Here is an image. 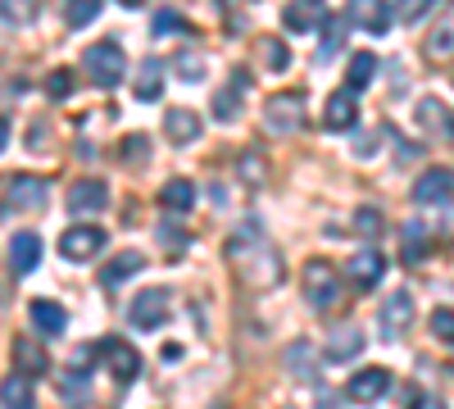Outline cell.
Here are the masks:
<instances>
[{"label": "cell", "instance_id": "obj_37", "mask_svg": "<svg viewBox=\"0 0 454 409\" xmlns=\"http://www.w3.org/2000/svg\"><path fill=\"white\" fill-rule=\"evenodd\" d=\"M145 155H150V141H145L141 132H132V137L123 141V164H132V169H141V164H145Z\"/></svg>", "mask_w": 454, "mask_h": 409}, {"label": "cell", "instance_id": "obj_19", "mask_svg": "<svg viewBox=\"0 0 454 409\" xmlns=\"http://www.w3.org/2000/svg\"><path fill=\"white\" fill-rule=\"evenodd\" d=\"M355 119H359L355 91L340 87L336 96H327V109H323V123H327V132H350V128H355Z\"/></svg>", "mask_w": 454, "mask_h": 409}, {"label": "cell", "instance_id": "obj_39", "mask_svg": "<svg viewBox=\"0 0 454 409\" xmlns=\"http://www.w3.org/2000/svg\"><path fill=\"white\" fill-rule=\"evenodd\" d=\"M241 182H246V187H259V182H263V160H259V151H246V155H241Z\"/></svg>", "mask_w": 454, "mask_h": 409}, {"label": "cell", "instance_id": "obj_44", "mask_svg": "<svg viewBox=\"0 0 454 409\" xmlns=\"http://www.w3.org/2000/svg\"><path fill=\"white\" fill-rule=\"evenodd\" d=\"M318 409H340V400H336L332 387H318Z\"/></svg>", "mask_w": 454, "mask_h": 409}, {"label": "cell", "instance_id": "obj_30", "mask_svg": "<svg viewBox=\"0 0 454 409\" xmlns=\"http://www.w3.org/2000/svg\"><path fill=\"white\" fill-rule=\"evenodd\" d=\"M105 0H64V23L68 28H87L91 19H100Z\"/></svg>", "mask_w": 454, "mask_h": 409}, {"label": "cell", "instance_id": "obj_25", "mask_svg": "<svg viewBox=\"0 0 454 409\" xmlns=\"http://www.w3.org/2000/svg\"><path fill=\"white\" fill-rule=\"evenodd\" d=\"M14 368L23 378H42V374H51V359H46V350L42 346H32V342H14Z\"/></svg>", "mask_w": 454, "mask_h": 409}, {"label": "cell", "instance_id": "obj_21", "mask_svg": "<svg viewBox=\"0 0 454 409\" xmlns=\"http://www.w3.org/2000/svg\"><path fill=\"white\" fill-rule=\"evenodd\" d=\"M141 264H145V255H141V250H123V255H114L109 264L100 269V287H105V291L123 287L132 273H141Z\"/></svg>", "mask_w": 454, "mask_h": 409}, {"label": "cell", "instance_id": "obj_36", "mask_svg": "<svg viewBox=\"0 0 454 409\" xmlns=\"http://www.w3.org/2000/svg\"><path fill=\"white\" fill-rule=\"evenodd\" d=\"M150 32H155V36H173V32H186V19H182L177 10H160V14H155V23H150Z\"/></svg>", "mask_w": 454, "mask_h": 409}, {"label": "cell", "instance_id": "obj_22", "mask_svg": "<svg viewBox=\"0 0 454 409\" xmlns=\"http://www.w3.org/2000/svg\"><path fill=\"white\" fill-rule=\"evenodd\" d=\"M427 59H436V64H445V59H454V5L441 14V23L427 32Z\"/></svg>", "mask_w": 454, "mask_h": 409}, {"label": "cell", "instance_id": "obj_17", "mask_svg": "<svg viewBox=\"0 0 454 409\" xmlns=\"http://www.w3.org/2000/svg\"><path fill=\"white\" fill-rule=\"evenodd\" d=\"M109 205V187L100 177H82V182H73V192H68V209L73 214H100Z\"/></svg>", "mask_w": 454, "mask_h": 409}, {"label": "cell", "instance_id": "obj_40", "mask_svg": "<svg viewBox=\"0 0 454 409\" xmlns=\"http://www.w3.org/2000/svg\"><path fill=\"white\" fill-rule=\"evenodd\" d=\"M68 91H73V73H68V68H55L51 78H46V96H51V100H64Z\"/></svg>", "mask_w": 454, "mask_h": 409}, {"label": "cell", "instance_id": "obj_45", "mask_svg": "<svg viewBox=\"0 0 454 409\" xmlns=\"http://www.w3.org/2000/svg\"><path fill=\"white\" fill-rule=\"evenodd\" d=\"M160 241H168V246H182L186 237H182V228H164V223H160Z\"/></svg>", "mask_w": 454, "mask_h": 409}, {"label": "cell", "instance_id": "obj_6", "mask_svg": "<svg viewBox=\"0 0 454 409\" xmlns=\"http://www.w3.org/2000/svg\"><path fill=\"white\" fill-rule=\"evenodd\" d=\"M105 232L100 228H91V223H78V228H68L64 237H59V255L64 259H73V264H87V259H96L100 250H105Z\"/></svg>", "mask_w": 454, "mask_h": 409}, {"label": "cell", "instance_id": "obj_46", "mask_svg": "<svg viewBox=\"0 0 454 409\" xmlns=\"http://www.w3.org/2000/svg\"><path fill=\"white\" fill-rule=\"evenodd\" d=\"M413 409H445V405H441L436 396H423V400H419V405H413Z\"/></svg>", "mask_w": 454, "mask_h": 409}, {"label": "cell", "instance_id": "obj_11", "mask_svg": "<svg viewBox=\"0 0 454 409\" xmlns=\"http://www.w3.org/2000/svg\"><path fill=\"white\" fill-rule=\"evenodd\" d=\"M391 374H387V368H359V374L346 382V396L350 400H359V405H372V400H382L387 391H391Z\"/></svg>", "mask_w": 454, "mask_h": 409}, {"label": "cell", "instance_id": "obj_43", "mask_svg": "<svg viewBox=\"0 0 454 409\" xmlns=\"http://www.w3.org/2000/svg\"><path fill=\"white\" fill-rule=\"evenodd\" d=\"M355 228H359L364 237L382 232V214H377V209H359V214H355Z\"/></svg>", "mask_w": 454, "mask_h": 409}, {"label": "cell", "instance_id": "obj_3", "mask_svg": "<svg viewBox=\"0 0 454 409\" xmlns=\"http://www.w3.org/2000/svg\"><path fill=\"white\" fill-rule=\"evenodd\" d=\"M263 128L282 132V137L305 128V100H300V91H282V96H273L269 105H263Z\"/></svg>", "mask_w": 454, "mask_h": 409}, {"label": "cell", "instance_id": "obj_2", "mask_svg": "<svg viewBox=\"0 0 454 409\" xmlns=\"http://www.w3.org/2000/svg\"><path fill=\"white\" fill-rule=\"evenodd\" d=\"M82 68L96 87H119L123 73H128V59L119 51V42H96L87 55H82Z\"/></svg>", "mask_w": 454, "mask_h": 409}, {"label": "cell", "instance_id": "obj_4", "mask_svg": "<svg viewBox=\"0 0 454 409\" xmlns=\"http://www.w3.org/2000/svg\"><path fill=\"white\" fill-rule=\"evenodd\" d=\"M128 319H132V327H141V332L164 327V323H168V291H164V287H145V291H137V295H132V305H128Z\"/></svg>", "mask_w": 454, "mask_h": 409}, {"label": "cell", "instance_id": "obj_18", "mask_svg": "<svg viewBox=\"0 0 454 409\" xmlns=\"http://www.w3.org/2000/svg\"><path fill=\"white\" fill-rule=\"evenodd\" d=\"M36 264H42V237H36V232H14L10 237V273L23 278Z\"/></svg>", "mask_w": 454, "mask_h": 409}, {"label": "cell", "instance_id": "obj_16", "mask_svg": "<svg viewBox=\"0 0 454 409\" xmlns=\"http://www.w3.org/2000/svg\"><path fill=\"white\" fill-rule=\"evenodd\" d=\"M100 355H105L109 374L119 378V382H132V378L141 374V355H137V346H128V342H100Z\"/></svg>", "mask_w": 454, "mask_h": 409}, {"label": "cell", "instance_id": "obj_13", "mask_svg": "<svg viewBox=\"0 0 454 409\" xmlns=\"http://www.w3.org/2000/svg\"><path fill=\"white\" fill-rule=\"evenodd\" d=\"M359 350H364V332H359V323H336V327H332V337H327L323 359H327V364H346V359H355Z\"/></svg>", "mask_w": 454, "mask_h": 409}, {"label": "cell", "instance_id": "obj_7", "mask_svg": "<svg viewBox=\"0 0 454 409\" xmlns=\"http://www.w3.org/2000/svg\"><path fill=\"white\" fill-rule=\"evenodd\" d=\"M413 123H419V132H432L436 141H450L454 137V109L441 96H423L413 105Z\"/></svg>", "mask_w": 454, "mask_h": 409}, {"label": "cell", "instance_id": "obj_14", "mask_svg": "<svg viewBox=\"0 0 454 409\" xmlns=\"http://www.w3.org/2000/svg\"><path fill=\"white\" fill-rule=\"evenodd\" d=\"M346 19L359 23L364 32H377V36L391 32V5H387V0H350V5H346Z\"/></svg>", "mask_w": 454, "mask_h": 409}, {"label": "cell", "instance_id": "obj_23", "mask_svg": "<svg viewBox=\"0 0 454 409\" xmlns=\"http://www.w3.org/2000/svg\"><path fill=\"white\" fill-rule=\"evenodd\" d=\"M164 132L173 146H192L200 137V114H192V109H168L164 114Z\"/></svg>", "mask_w": 454, "mask_h": 409}, {"label": "cell", "instance_id": "obj_10", "mask_svg": "<svg viewBox=\"0 0 454 409\" xmlns=\"http://www.w3.org/2000/svg\"><path fill=\"white\" fill-rule=\"evenodd\" d=\"M282 23L291 32H318V28H327V0H286Z\"/></svg>", "mask_w": 454, "mask_h": 409}, {"label": "cell", "instance_id": "obj_9", "mask_svg": "<svg viewBox=\"0 0 454 409\" xmlns=\"http://www.w3.org/2000/svg\"><path fill=\"white\" fill-rule=\"evenodd\" d=\"M346 278L359 287V291H372L377 282L387 278V255L382 250H359V255H350V264H346Z\"/></svg>", "mask_w": 454, "mask_h": 409}, {"label": "cell", "instance_id": "obj_12", "mask_svg": "<svg viewBox=\"0 0 454 409\" xmlns=\"http://www.w3.org/2000/svg\"><path fill=\"white\" fill-rule=\"evenodd\" d=\"M454 196V169H427L413 182V201L419 205H445Z\"/></svg>", "mask_w": 454, "mask_h": 409}, {"label": "cell", "instance_id": "obj_31", "mask_svg": "<svg viewBox=\"0 0 454 409\" xmlns=\"http://www.w3.org/2000/svg\"><path fill=\"white\" fill-rule=\"evenodd\" d=\"M0 14H5V28H27L36 19V0H0Z\"/></svg>", "mask_w": 454, "mask_h": 409}, {"label": "cell", "instance_id": "obj_5", "mask_svg": "<svg viewBox=\"0 0 454 409\" xmlns=\"http://www.w3.org/2000/svg\"><path fill=\"white\" fill-rule=\"evenodd\" d=\"M336 295H340L336 269L327 264V259H309V264H305V301H309L314 310H332Z\"/></svg>", "mask_w": 454, "mask_h": 409}, {"label": "cell", "instance_id": "obj_32", "mask_svg": "<svg viewBox=\"0 0 454 409\" xmlns=\"http://www.w3.org/2000/svg\"><path fill=\"white\" fill-rule=\"evenodd\" d=\"M427 232L419 228V223H404V264L413 269L419 259H427V241H423Z\"/></svg>", "mask_w": 454, "mask_h": 409}, {"label": "cell", "instance_id": "obj_24", "mask_svg": "<svg viewBox=\"0 0 454 409\" xmlns=\"http://www.w3.org/2000/svg\"><path fill=\"white\" fill-rule=\"evenodd\" d=\"M250 87V73L241 68V73H232V78H227V87L214 96V114L218 119H232L237 114V109H241V91Z\"/></svg>", "mask_w": 454, "mask_h": 409}, {"label": "cell", "instance_id": "obj_42", "mask_svg": "<svg viewBox=\"0 0 454 409\" xmlns=\"http://www.w3.org/2000/svg\"><path fill=\"white\" fill-rule=\"evenodd\" d=\"M346 23H350V19H340V23H332V32H327V42H323L318 59H332V55L340 51V42H346Z\"/></svg>", "mask_w": 454, "mask_h": 409}, {"label": "cell", "instance_id": "obj_27", "mask_svg": "<svg viewBox=\"0 0 454 409\" xmlns=\"http://www.w3.org/2000/svg\"><path fill=\"white\" fill-rule=\"evenodd\" d=\"M160 205L168 209V214H186L196 205V187L186 177H173V182H164V192H160Z\"/></svg>", "mask_w": 454, "mask_h": 409}, {"label": "cell", "instance_id": "obj_20", "mask_svg": "<svg viewBox=\"0 0 454 409\" xmlns=\"http://www.w3.org/2000/svg\"><path fill=\"white\" fill-rule=\"evenodd\" d=\"M27 319H32V327L42 332V337H64V327H68V314H64V305H55V301H32V310H27Z\"/></svg>", "mask_w": 454, "mask_h": 409}, {"label": "cell", "instance_id": "obj_29", "mask_svg": "<svg viewBox=\"0 0 454 409\" xmlns=\"http://www.w3.org/2000/svg\"><path fill=\"white\" fill-rule=\"evenodd\" d=\"M372 73H377V55H368V51L350 55V68H346V91H364V87L372 83Z\"/></svg>", "mask_w": 454, "mask_h": 409}, {"label": "cell", "instance_id": "obj_33", "mask_svg": "<svg viewBox=\"0 0 454 409\" xmlns=\"http://www.w3.org/2000/svg\"><path fill=\"white\" fill-rule=\"evenodd\" d=\"M5 409H36L32 387H27V378H23V374H14V378L5 382Z\"/></svg>", "mask_w": 454, "mask_h": 409}, {"label": "cell", "instance_id": "obj_34", "mask_svg": "<svg viewBox=\"0 0 454 409\" xmlns=\"http://www.w3.org/2000/svg\"><path fill=\"white\" fill-rule=\"evenodd\" d=\"M259 55H263V64H269L273 73H286L291 68V51H286V42H259Z\"/></svg>", "mask_w": 454, "mask_h": 409}, {"label": "cell", "instance_id": "obj_8", "mask_svg": "<svg viewBox=\"0 0 454 409\" xmlns=\"http://www.w3.org/2000/svg\"><path fill=\"white\" fill-rule=\"evenodd\" d=\"M409 319H413V295L409 291H391L382 314H377V332H382V342H400Z\"/></svg>", "mask_w": 454, "mask_h": 409}, {"label": "cell", "instance_id": "obj_35", "mask_svg": "<svg viewBox=\"0 0 454 409\" xmlns=\"http://www.w3.org/2000/svg\"><path fill=\"white\" fill-rule=\"evenodd\" d=\"M173 73H177L182 83H200V78H205V59L186 51V55H177V59H173Z\"/></svg>", "mask_w": 454, "mask_h": 409}, {"label": "cell", "instance_id": "obj_41", "mask_svg": "<svg viewBox=\"0 0 454 409\" xmlns=\"http://www.w3.org/2000/svg\"><path fill=\"white\" fill-rule=\"evenodd\" d=\"M432 332H436L441 342H450V346H454V310H445V305H441V310H432Z\"/></svg>", "mask_w": 454, "mask_h": 409}, {"label": "cell", "instance_id": "obj_47", "mask_svg": "<svg viewBox=\"0 0 454 409\" xmlns=\"http://www.w3.org/2000/svg\"><path fill=\"white\" fill-rule=\"evenodd\" d=\"M123 5H128V10H137V5H145V0H123Z\"/></svg>", "mask_w": 454, "mask_h": 409}, {"label": "cell", "instance_id": "obj_28", "mask_svg": "<svg viewBox=\"0 0 454 409\" xmlns=\"http://www.w3.org/2000/svg\"><path fill=\"white\" fill-rule=\"evenodd\" d=\"M164 87V59H141L137 68V100H160Z\"/></svg>", "mask_w": 454, "mask_h": 409}, {"label": "cell", "instance_id": "obj_1", "mask_svg": "<svg viewBox=\"0 0 454 409\" xmlns=\"http://www.w3.org/2000/svg\"><path fill=\"white\" fill-rule=\"evenodd\" d=\"M227 259L241 269V278L250 287H278L282 282V255L263 241L259 223L250 218L241 232H232V241H227Z\"/></svg>", "mask_w": 454, "mask_h": 409}, {"label": "cell", "instance_id": "obj_15", "mask_svg": "<svg viewBox=\"0 0 454 409\" xmlns=\"http://www.w3.org/2000/svg\"><path fill=\"white\" fill-rule=\"evenodd\" d=\"M46 196H51V187H46L42 177H27V173L10 177V187H5L10 209H42V205H46Z\"/></svg>", "mask_w": 454, "mask_h": 409}, {"label": "cell", "instance_id": "obj_26", "mask_svg": "<svg viewBox=\"0 0 454 409\" xmlns=\"http://www.w3.org/2000/svg\"><path fill=\"white\" fill-rule=\"evenodd\" d=\"M286 368H291L300 382L323 387V382H318V368H314V346H309V342H295V346L286 350Z\"/></svg>", "mask_w": 454, "mask_h": 409}, {"label": "cell", "instance_id": "obj_38", "mask_svg": "<svg viewBox=\"0 0 454 409\" xmlns=\"http://www.w3.org/2000/svg\"><path fill=\"white\" fill-rule=\"evenodd\" d=\"M432 5H436V0H400V5H395V19H400V23H419Z\"/></svg>", "mask_w": 454, "mask_h": 409}]
</instances>
